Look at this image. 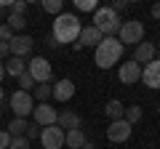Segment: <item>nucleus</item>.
<instances>
[{
  "label": "nucleus",
  "instance_id": "1",
  "mask_svg": "<svg viewBox=\"0 0 160 149\" xmlns=\"http://www.w3.org/2000/svg\"><path fill=\"white\" fill-rule=\"evenodd\" d=\"M80 29H83V24H80V19L75 16V13H62V16H56V22H53L51 35H53V40H56L59 46H67V43H78Z\"/></svg>",
  "mask_w": 160,
  "mask_h": 149
},
{
  "label": "nucleus",
  "instance_id": "2",
  "mask_svg": "<svg viewBox=\"0 0 160 149\" xmlns=\"http://www.w3.org/2000/svg\"><path fill=\"white\" fill-rule=\"evenodd\" d=\"M123 51H126V48H123V43H120L118 37H104L96 46V51H93V61H96L99 69H109L112 64L120 61Z\"/></svg>",
  "mask_w": 160,
  "mask_h": 149
},
{
  "label": "nucleus",
  "instance_id": "3",
  "mask_svg": "<svg viewBox=\"0 0 160 149\" xmlns=\"http://www.w3.org/2000/svg\"><path fill=\"white\" fill-rule=\"evenodd\" d=\"M120 24H123V22H120V16H118L109 6L96 8V11H93V27H96L104 37H118Z\"/></svg>",
  "mask_w": 160,
  "mask_h": 149
},
{
  "label": "nucleus",
  "instance_id": "4",
  "mask_svg": "<svg viewBox=\"0 0 160 149\" xmlns=\"http://www.w3.org/2000/svg\"><path fill=\"white\" fill-rule=\"evenodd\" d=\"M118 40L123 43V48H126V46L136 48L139 43H144V24L139 22V19H128V22H123V24H120V32H118Z\"/></svg>",
  "mask_w": 160,
  "mask_h": 149
},
{
  "label": "nucleus",
  "instance_id": "5",
  "mask_svg": "<svg viewBox=\"0 0 160 149\" xmlns=\"http://www.w3.org/2000/svg\"><path fill=\"white\" fill-rule=\"evenodd\" d=\"M8 104H11L13 115L22 117V120H27V115H32V109H35V99H32V93H27V91H16V93H11Z\"/></svg>",
  "mask_w": 160,
  "mask_h": 149
},
{
  "label": "nucleus",
  "instance_id": "6",
  "mask_svg": "<svg viewBox=\"0 0 160 149\" xmlns=\"http://www.w3.org/2000/svg\"><path fill=\"white\" fill-rule=\"evenodd\" d=\"M27 72L32 74L35 85H38V83H51V77H53L51 64H48V59H43V56L29 59V61H27Z\"/></svg>",
  "mask_w": 160,
  "mask_h": 149
},
{
  "label": "nucleus",
  "instance_id": "7",
  "mask_svg": "<svg viewBox=\"0 0 160 149\" xmlns=\"http://www.w3.org/2000/svg\"><path fill=\"white\" fill-rule=\"evenodd\" d=\"M40 144H43V149H62L64 147V131L59 125L40 128Z\"/></svg>",
  "mask_w": 160,
  "mask_h": 149
},
{
  "label": "nucleus",
  "instance_id": "8",
  "mask_svg": "<svg viewBox=\"0 0 160 149\" xmlns=\"http://www.w3.org/2000/svg\"><path fill=\"white\" fill-rule=\"evenodd\" d=\"M32 117H35V125H40V128H48V125H56V117H59V112L51 107V104H35V109H32Z\"/></svg>",
  "mask_w": 160,
  "mask_h": 149
},
{
  "label": "nucleus",
  "instance_id": "9",
  "mask_svg": "<svg viewBox=\"0 0 160 149\" xmlns=\"http://www.w3.org/2000/svg\"><path fill=\"white\" fill-rule=\"evenodd\" d=\"M32 46H35V40L29 35H13V40L8 43L11 56H16V59H27L29 53H32Z\"/></svg>",
  "mask_w": 160,
  "mask_h": 149
},
{
  "label": "nucleus",
  "instance_id": "10",
  "mask_svg": "<svg viewBox=\"0 0 160 149\" xmlns=\"http://www.w3.org/2000/svg\"><path fill=\"white\" fill-rule=\"evenodd\" d=\"M131 131H133V125H128L126 120H115V123H109V128H107V138L112 144H123V141L131 138Z\"/></svg>",
  "mask_w": 160,
  "mask_h": 149
},
{
  "label": "nucleus",
  "instance_id": "11",
  "mask_svg": "<svg viewBox=\"0 0 160 149\" xmlns=\"http://www.w3.org/2000/svg\"><path fill=\"white\" fill-rule=\"evenodd\" d=\"M118 77H120V83H123V85H133V83H139V80H142V67H139V64L131 59V61L120 64Z\"/></svg>",
  "mask_w": 160,
  "mask_h": 149
},
{
  "label": "nucleus",
  "instance_id": "12",
  "mask_svg": "<svg viewBox=\"0 0 160 149\" xmlns=\"http://www.w3.org/2000/svg\"><path fill=\"white\" fill-rule=\"evenodd\" d=\"M142 83L147 88H155V91L160 88V59H155V61L142 67Z\"/></svg>",
  "mask_w": 160,
  "mask_h": 149
},
{
  "label": "nucleus",
  "instance_id": "13",
  "mask_svg": "<svg viewBox=\"0 0 160 149\" xmlns=\"http://www.w3.org/2000/svg\"><path fill=\"white\" fill-rule=\"evenodd\" d=\"M102 40H104V35L99 32L93 24H91V27H83V29H80V35H78V46L80 48H96Z\"/></svg>",
  "mask_w": 160,
  "mask_h": 149
},
{
  "label": "nucleus",
  "instance_id": "14",
  "mask_svg": "<svg viewBox=\"0 0 160 149\" xmlns=\"http://www.w3.org/2000/svg\"><path fill=\"white\" fill-rule=\"evenodd\" d=\"M155 59H158V48H155V43H139V46L133 48V61H136L139 67L155 61Z\"/></svg>",
  "mask_w": 160,
  "mask_h": 149
},
{
  "label": "nucleus",
  "instance_id": "15",
  "mask_svg": "<svg viewBox=\"0 0 160 149\" xmlns=\"http://www.w3.org/2000/svg\"><path fill=\"white\" fill-rule=\"evenodd\" d=\"M51 96L56 99V101H69V99L75 96V83L69 80V77H64V80H56L51 85Z\"/></svg>",
  "mask_w": 160,
  "mask_h": 149
},
{
  "label": "nucleus",
  "instance_id": "16",
  "mask_svg": "<svg viewBox=\"0 0 160 149\" xmlns=\"http://www.w3.org/2000/svg\"><path fill=\"white\" fill-rule=\"evenodd\" d=\"M56 125L62 128L64 133L67 131H78V128H83V120H80V115L78 112H59V117H56Z\"/></svg>",
  "mask_w": 160,
  "mask_h": 149
},
{
  "label": "nucleus",
  "instance_id": "17",
  "mask_svg": "<svg viewBox=\"0 0 160 149\" xmlns=\"http://www.w3.org/2000/svg\"><path fill=\"white\" fill-rule=\"evenodd\" d=\"M86 144H88V138H86V133H83V128L64 133V147H69V149H83Z\"/></svg>",
  "mask_w": 160,
  "mask_h": 149
},
{
  "label": "nucleus",
  "instance_id": "18",
  "mask_svg": "<svg viewBox=\"0 0 160 149\" xmlns=\"http://www.w3.org/2000/svg\"><path fill=\"white\" fill-rule=\"evenodd\" d=\"M3 67H6V74H11V77H19V74H24V72H27V59L8 56L6 61H3Z\"/></svg>",
  "mask_w": 160,
  "mask_h": 149
},
{
  "label": "nucleus",
  "instance_id": "19",
  "mask_svg": "<svg viewBox=\"0 0 160 149\" xmlns=\"http://www.w3.org/2000/svg\"><path fill=\"white\" fill-rule=\"evenodd\" d=\"M104 115L109 117V123H115V120H123V115H126V107L118 101V99H112V101L104 107Z\"/></svg>",
  "mask_w": 160,
  "mask_h": 149
},
{
  "label": "nucleus",
  "instance_id": "20",
  "mask_svg": "<svg viewBox=\"0 0 160 149\" xmlns=\"http://www.w3.org/2000/svg\"><path fill=\"white\" fill-rule=\"evenodd\" d=\"M32 99L38 104H46L48 99H51V83H38V85L32 88Z\"/></svg>",
  "mask_w": 160,
  "mask_h": 149
},
{
  "label": "nucleus",
  "instance_id": "21",
  "mask_svg": "<svg viewBox=\"0 0 160 149\" xmlns=\"http://www.w3.org/2000/svg\"><path fill=\"white\" fill-rule=\"evenodd\" d=\"M6 24L11 27V32L16 35V32H22V29L27 27V16H24V13H8V16H6Z\"/></svg>",
  "mask_w": 160,
  "mask_h": 149
},
{
  "label": "nucleus",
  "instance_id": "22",
  "mask_svg": "<svg viewBox=\"0 0 160 149\" xmlns=\"http://www.w3.org/2000/svg\"><path fill=\"white\" fill-rule=\"evenodd\" d=\"M27 125H29L27 120H22V117H13V120L8 123V128H6V131L11 133V138H19V136H24V131H27Z\"/></svg>",
  "mask_w": 160,
  "mask_h": 149
},
{
  "label": "nucleus",
  "instance_id": "23",
  "mask_svg": "<svg viewBox=\"0 0 160 149\" xmlns=\"http://www.w3.org/2000/svg\"><path fill=\"white\" fill-rule=\"evenodd\" d=\"M142 107H136V104H133V107H126V115H123V120L128 123V125H136L139 120H142Z\"/></svg>",
  "mask_w": 160,
  "mask_h": 149
},
{
  "label": "nucleus",
  "instance_id": "24",
  "mask_svg": "<svg viewBox=\"0 0 160 149\" xmlns=\"http://www.w3.org/2000/svg\"><path fill=\"white\" fill-rule=\"evenodd\" d=\"M43 11L53 13V16H62V13H64V3H62V0H43Z\"/></svg>",
  "mask_w": 160,
  "mask_h": 149
},
{
  "label": "nucleus",
  "instance_id": "25",
  "mask_svg": "<svg viewBox=\"0 0 160 149\" xmlns=\"http://www.w3.org/2000/svg\"><path fill=\"white\" fill-rule=\"evenodd\" d=\"M16 83H19V91H27V93L35 88V80H32V74H29V72L19 74V77H16Z\"/></svg>",
  "mask_w": 160,
  "mask_h": 149
},
{
  "label": "nucleus",
  "instance_id": "26",
  "mask_svg": "<svg viewBox=\"0 0 160 149\" xmlns=\"http://www.w3.org/2000/svg\"><path fill=\"white\" fill-rule=\"evenodd\" d=\"M75 6H78V11H96L99 3L96 0H75Z\"/></svg>",
  "mask_w": 160,
  "mask_h": 149
},
{
  "label": "nucleus",
  "instance_id": "27",
  "mask_svg": "<svg viewBox=\"0 0 160 149\" xmlns=\"http://www.w3.org/2000/svg\"><path fill=\"white\" fill-rule=\"evenodd\" d=\"M11 40H13V32H11V27L3 22L0 24V43H11Z\"/></svg>",
  "mask_w": 160,
  "mask_h": 149
},
{
  "label": "nucleus",
  "instance_id": "28",
  "mask_svg": "<svg viewBox=\"0 0 160 149\" xmlns=\"http://www.w3.org/2000/svg\"><path fill=\"white\" fill-rule=\"evenodd\" d=\"M24 138H40V125H35V123H29L27 125V131H24Z\"/></svg>",
  "mask_w": 160,
  "mask_h": 149
},
{
  "label": "nucleus",
  "instance_id": "29",
  "mask_svg": "<svg viewBox=\"0 0 160 149\" xmlns=\"http://www.w3.org/2000/svg\"><path fill=\"white\" fill-rule=\"evenodd\" d=\"M8 149H29V141L24 136H19V138H13V141H11V147H8Z\"/></svg>",
  "mask_w": 160,
  "mask_h": 149
},
{
  "label": "nucleus",
  "instance_id": "30",
  "mask_svg": "<svg viewBox=\"0 0 160 149\" xmlns=\"http://www.w3.org/2000/svg\"><path fill=\"white\" fill-rule=\"evenodd\" d=\"M109 8H112V11L118 13V16H120V13H123V11H126V8H128V0H115V3H112V6H109Z\"/></svg>",
  "mask_w": 160,
  "mask_h": 149
},
{
  "label": "nucleus",
  "instance_id": "31",
  "mask_svg": "<svg viewBox=\"0 0 160 149\" xmlns=\"http://www.w3.org/2000/svg\"><path fill=\"white\" fill-rule=\"evenodd\" d=\"M11 141H13L11 133H8V131H0V149H8V147H11Z\"/></svg>",
  "mask_w": 160,
  "mask_h": 149
},
{
  "label": "nucleus",
  "instance_id": "32",
  "mask_svg": "<svg viewBox=\"0 0 160 149\" xmlns=\"http://www.w3.org/2000/svg\"><path fill=\"white\" fill-rule=\"evenodd\" d=\"M27 11V3L24 0H16V3H11V13H24Z\"/></svg>",
  "mask_w": 160,
  "mask_h": 149
},
{
  "label": "nucleus",
  "instance_id": "33",
  "mask_svg": "<svg viewBox=\"0 0 160 149\" xmlns=\"http://www.w3.org/2000/svg\"><path fill=\"white\" fill-rule=\"evenodd\" d=\"M6 56H11V48H8V43H0V61Z\"/></svg>",
  "mask_w": 160,
  "mask_h": 149
},
{
  "label": "nucleus",
  "instance_id": "34",
  "mask_svg": "<svg viewBox=\"0 0 160 149\" xmlns=\"http://www.w3.org/2000/svg\"><path fill=\"white\" fill-rule=\"evenodd\" d=\"M149 13H152V19H160V3H155V6L149 8Z\"/></svg>",
  "mask_w": 160,
  "mask_h": 149
},
{
  "label": "nucleus",
  "instance_id": "35",
  "mask_svg": "<svg viewBox=\"0 0 160 149\" xmlns=\"http://www.w3.org/2000/svg\"><path fill=\"white\" fill-rule=\"evenodd\" d=\"M46 46H51V48H59V43L53 40V35H46Z\"/></svg>",
  "mask_w": 160,
  "mask_h": 149
},
{
  "label": "nucleus",
  "instance_id": "36",
  "mask_svg": "<svg viewBox=\"0 0 160 149\" xmlns=\"http://www.w3.org/2000/svg\"><path fill=\"white\" fill-rule=\"evenodd\" d=\"M6 80V67H3V61H0V83Z\"/></svg>",
  "mask_w": 160,
  "mask_h": 149
},
{
  "label": "nucleus",
  "instance_id": "37",
  "mask_svg": "<svg viewBox=\"0 0 160 149\" xmlns=\"http://www.w3.org/2000/svg\"><path fill=\"white\" fill-rule=\"evenodd\" d=\"M6 101V91H3V85H0V104Z\"/></svg>",
  "mask_w": 160,
  "mask_h": 149
},
{
  "label": "nucleus",
  "instance_id": "38",
  "mask_svg": "<svg viewBox=\"0 0 160 149\" xmlns=\"http://www.w3.org/2000/svg\"><path fill=\"white\" fill-rule=\"evenodd\" d=\"M3 19H6V11H3V6H0V22H3Z\"/></svg>",
  "mask_w": 160,
  "mask_h": 149
},
{
  "label": "nucleus",
  "instance_id": "39",
  "mask_svg": "<svg viewBox=\"0 0 160 149\" xmlns=\"http://www.w3.org/2000/svg\"><path fill=\"white\" fill-rule=\"evenodd\" d=\"M83 149H93V144H86V147H83Z\"/></svg>",
  "mask_w": 160,
  "mask_h": 149
},
{
  "label": "nucleus",
  "instance_id": "40",
  "mask_svg": "<svg viewBox=\"0 0 160 149\" xmlns=\"http://www.w3.org/2000/svg\"><path fill=\"white\" fill-rule=\"evenodd\" d=\"M0 117H3V107H0Z\"/></svg>",
  "mask_w": 160,
  "mask_h": 149
},
{
  "label": "nucleus",
  "instance_id": "41",
  "mask_svg": "<svg viewBox=\"0 0 160 149\" xmlns=\"http://www.w3.org/2000/svg\"><path fill=\"white\" fill-rule=\"evenodd\" d=\"M158 115H160V104H158Z\"/></svg>",
  "mask_w": 160,
  "mask_h": 149
},
{
  "label": "nucleus",
  "instance_id": "42",
  "mask_svg": "<svg viewBox=\"0 0 160 149\" xmlns=\"http://www.w3.org/2000/svg\"><path fill=\"white\" fill-rule=\"evenodd\" d=\"M158 56H160V48H158Z\"/></svg>",
  "mask_w": 160,
  "mask_h": 149
}]
</instances>
